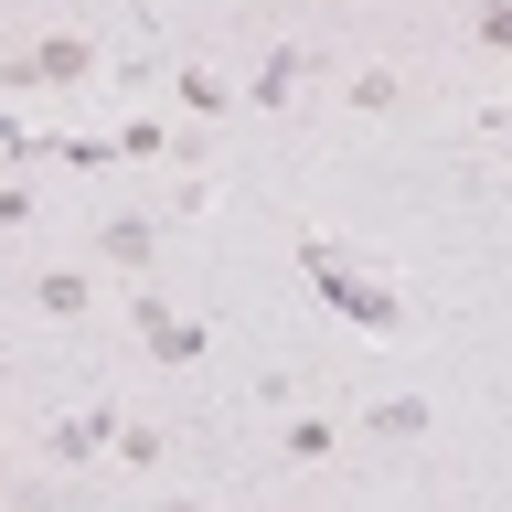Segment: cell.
I'll return each mask as SVG.
<instances>
[{"mask_svg": "<svg viewBox=\"0 0 512 512\" xmlns=\"http://www.w3.org/2000/svg\"><path fill=\"white\" fill-rule=\"evenodd\" d=\"M118 459H128V470H160V459H171V427L128 416V427H118Z\"/></svg>", "mask_w": 512, "mask_h": 512, "instance_id": "30bf717a", "label": "cell"}, {"mask_svg": "<svg viewBox=\"0 0 512 512\" xmlns=\"http://www.w3.org/2000/svg\"><path fill=\"white\" fill-rule=\"evenodd\" d=\"M0 459H11V427H0Z\"/></svg>", "mask_w": 512, "mask_h": 512, "instance_id": "9a60e30c", "label": "cell"}, {"mask_svg": "<svg viewBox=\"0 0 512 512\" xmlns=\"http://www.w3.org/2000/svg\"><path fill=\"white\" fill-rule=\"evenodd\" d=\"M342 438H352L342 416H288V427H278V459H288V470H331Z\"/></svg>", "mask_w": 512, "mask_h": 512, "instance_id": "8992f818", "label": "cell"}, {"mask_svg": "<svg viewBox=\"0 0 512 512\" xmlns=\"http://www.w3.org/2000/svg\"><path fill=\"white\" fill-rule=\"evenodd\" d=\"M160 512H203V502H160Z\"/></svg>", "mask_w": 512, "mask_h": 512, "instance_id": "5bb4252c", "label": "cell"}, {"mask_svg": "<svg viewBox=\"0 0 512 512\" xmlns=\"http://www.w3.org/2000/svg\"><path fill=\"white\" fill-rule=\"evenodd\" d=\"M32 310L43 320H86L96 310V256L86 267H32Z\"/></svg>", "mask_w": 512, "mask_h": 512, "instance_id": "5b68a950", "label": "cell"}, {"mask_svg": "<svg viewBox=\"0 0 512 512\" xmlns=\"http://www.w3.org/2000/svg\"><path fill=\"white\" fill-rule=\"evenodd\" d=\"M342 107L352 118H395V107H406V75H395V64H363V75H342Z\"/></svg>", "mask_w": 512, "mask_h": 512, "instance_id": "ba28073f", "label": "cell"}, {"mask_svg": "<svg viewBox=\"0 0 512 512\" xmlns=\"http://www.w3.org/2000/svg\"><path fill=\"white\" fill-rule=\"evenodd\" d=\"M256 107H288V96H299V54H267V64H256Z\"/></svg>", "mask_w": 512, "mask_h": 512, "instance_id": "7c38bea8", "label": "cell"}, {"mask_svg": "<svg viewBox=\"0 0 512 512\" xmlns=\"http://www.w3.org/2000/svg\"><path fill=\"white\" fill-rule=\"evenodd\" d=\"M363 438H427V395H384V406L363 416Z\"/></svg>", "mask_w": 512, "mask_h": 512, "instance_id": "9c48e42d", "label": "cell"}, {"mask_svg": "<svg viewBox=\"0 0 512 512\" xmlns=\"http://www.w3.org/2000/svg\"><path fill=\"white\" fill-rule=\"evenodd\" d=\"M22 224H32V192H22V182H0V235H22Z\"/></svg>", "mask_w": 512, "mask_h": 512, "instance_id": "4fadbf2b", "label": "cell"}, {"mask_svg": "<svg viewBox=\"0 0 512 512\" xmlns=\"http://www.w3.org/2000/svg\"><path fill=\"white\" fill-rule=\"evenodd\" d=\"M171 96H182V118H235V75H214V64H182V75H171Z\"/></svg>", "mask_w": 512, "mask_h": 512, "instance_id": "52a82bcc", "label": "cell"}, {"mask_svg": "<svg viewBox=\"0 0 512 512\" xmlns=\"http://www.w3.org/2000/svg\"><path fill=\"white\" fill-rule=\"evenodd\" d=\"M86 256H96V267H118V278H150V267H160V224L150 214H107L86 235Z\"/></svg>", "mask_w": 512, "mask_h": 512, "instance_id": "277c9868", "label": "cell"}, {"mask_svg": "<svg viewBox=\"0 0 512 512\" xmlns=\"http://www.w3.org/2000/svg\"><path fill=\"white\" fill-rule=\"evenodd\" d=\"M470 54H512V0H470Z\"/></svg>", "mask_w": 512, "mask_h": 512, "instance_id": "8fae6325", "label": "cell"}, {"mask_svg": "<svg viewBox=\"0 0 512 512\" xmlns=\"http://www.w3.org/2000/svg\"><path fill=\"white\" fill-rule=\"evenodd\" d=\"M0 86H96V43L86 32H43L32 54L0 64Z\"/></svg>", "mask_w": 512, "mask_h": 512, "instance_id": "7a4b0ae2", "label": "cell"}, {"mask_svg": "<svg viewBox=\"0 0 512 512\" xmlns=\"http://www.w3.org/2000/svg\"><path fill=\"white\" fill-rule=\"evenodd\" d=\"M128 320H139V352H150L160 374H192V363L214 352V331H203L192 310H160V299H150V278H139V310H128Z\"/></svg>", "mask_w": 512, "mask_h": 512, "instance_id": "6da1fadb", "label": "cell"}, {"mask_svg": "<svg viewBox=\"0 0 512 512\" xmlns=\"http://www.w3.org/2000/svg\"><path fill=\"white\" fill-rule=\"evenodd\" d=\"M118 427H128L118 406H86V416H54V427H43V459H54V470H96V459H118Z\"/></svg>", "mask_w": 512, "mask_h": 512, "instance_id": "3957f363", "label": "cell"}]
</instances>
